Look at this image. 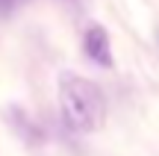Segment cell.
I'll return each instance as SVG.
<instances>
[{
    "label": "cell",
    "instance_id": "obj_1",
    "mask_svg": "<svg viewBox=\"0 0 159 156\" xmlns=\"http://www.w3.org/2000/svg\"><path fill=\"white\" fill-rule=\"evenodd\" d=\"M59 112L68 130L94 133L103 127V118H106V97L97 82L65 71L59 77Z\"/></svg>",
    "mask_w": 159,
    "mask_h": 156
},
{
    "label": "cell",
    "instance_id": "obj_2",
    "mask_svg": "<svg viewBox=\"0 0 159 156\" xmlns=\"http://www.w3.org/2000/svg\"><path fill=\"white\" fill-rule=\"evenodd\" d=\"M83 50L89 62L100 65V68H112V44H109V33L103 24H91L83 35Z\"/></svg>",
    "mask_w": 159,
    "mask_h": 156
},
{
    "label": "cell",
    "instance_id": "obj_3",
    "mask_svg": "<svg viewBox=\"0 0 159 156\" xmlns=\"http://www.w3.org/2000/svg\"><path fill=\"white\" fill-rule=\"evenodd\" d=\"M15 6H18V0H0V18H3V15H9Z\"/></svg>",
    "mask_w": 159,
    "mask_h": 156
}]
</instances>
